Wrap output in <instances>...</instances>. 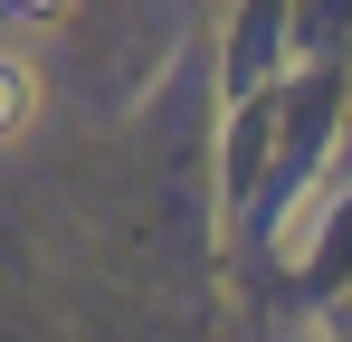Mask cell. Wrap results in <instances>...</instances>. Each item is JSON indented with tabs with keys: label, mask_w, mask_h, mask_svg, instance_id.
Returning <instances> with one entry per match:
<instances>
[{
	"label": "cell",
	"mask_w": 352,
	"mask_h": 342,
	"mask_svg": "<svg viewBox=\"0 0 352 342\" xmlns=\"http://www.w3.org/2000/svg\"><path fill=\"white\" fill-rule=\"evenodd\" d=\"M29 124H38V76H29L19 57H0V143L29 133Z\"/></svg>",
	"instance_id": "obj_1"
},
{
	"label": "cell",
	"mask_w": 352,
	"mask_h": 342,
	"mask_svg": "<svg viewBox=\"0 0 352 342\" xmlns=\"http://www.w3.org/2000/svg\"><path fill=\"white\" fill-rule=\"evenodd\" d=\"M0 10H10V19H58L67 0H0Z\"/></svg>",
	"instance_id": "obj_2"
}]
</instances>
